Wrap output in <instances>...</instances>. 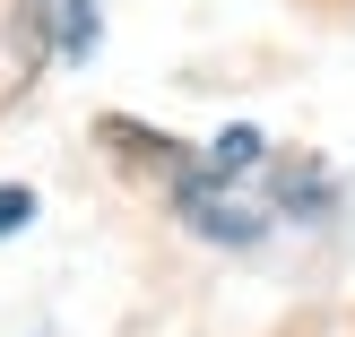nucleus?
<instances>
[{
    "instance_id": "1",
    "label": "nucleus",
    "mask_w": 355,
    "mask_h": 337,
    "mask_svg": "<svg viewBox=\"0 0 355 337\" xmlns=\"http://www.w3.org/2000/svg\"><path fill=\"white\" fill-rule=\"evenodd\" d=\"M35 17H44V35H52L61 61H87V52H96V0H35Z\"/></svg>"
},
{
    "instance_id": "2",
    "label": "nucleus",
    "mask_w": 355,
    "mask_h": 337,
    "mask_svg": "<svg viewBox=\"0 0 355 337\" xmlns=\"http://www.w3.org/2000/svg\"><path fill=\"white\" fill-rule=\"evenodd\" d=\"M26 217H35V199H26V190H0V234H17Z\"/></svg>"
}]
</instances>
